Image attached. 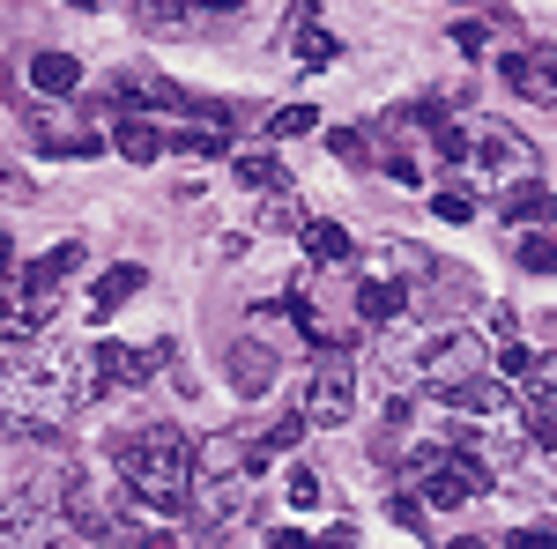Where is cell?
Wrapping results in <instances>:
<instances>
[{"instance_id":"obj_24","label":"cell","mask_w":557,"mask_h":549,"mask_svg":"<svg viewBox=\"0 0 557 549\" xmlns=\"http://www.w3.org/2000/svg\"><path fill=\"white\" fill-rule=\"evenodd\" d=\"M238 186H253V194L283 186V164H275V149H253V157H238Z\"/></svg>"},{"instance_id":"obj_5","label":"cell","mask_w":557,"mask_h":549,"mask_svg":"<svg viewBox=\"0 0 557 549\" xmlns=\"http://www.w3.org/2000/svg\"><path fill=\"white\" fill-rule=\"evenodd\" d=\"M469 164L506 194V186H528L535 171H543V157H535V141L513 127H475V149H469Z\"/></svg>"},{"instance_id":"obj_29","label":"cell","mask_w":557,"mask_h":549,"mask_svg":"<svg viewBox=\"0 0 557 549\" xmlns=\"http://www.w3.org/2000/svg\"><path fill=\"white\" fill-rule=\"evenodd\" d=\"M312 127H320V112H312V104H283V112L268 120V134H275V141H298V134H312Z\"/></svg>"},{"instance_id":"obj_26","label":"cell","mask_w":557,"mask_h":549,"mask_svg":"<svg viewBox=\"0 0 557 549\" xmlns=\"http://www.w3.org/2000/svg\"><path fill=\"white\" fill-rule=\"evenodd\" d=\"M520 379H528V401H535V409H557V357H535Z\"/></svg>"},{"instance_id":"obj_34","label":"cell","mask_w":557,"mask_h":549,"mask_svg":"<svg viewBox=\"0 0 557 549\" xmlns=\"http://www.w3.org/2000/svg\"><path fill=\"white\" fill-rule=\"evenodd\" d=\"M454 45H461V52H483V45H491V30H483V23H461V30H454Z\"/></svg>"},{"instance_id":"obj_10","label":"cell","mask_w":557,"mask_h":549,"mask_svg":"<svg viewBox=\"0 0 557 549\" xmlns=\"http://www.w3.org/2000/svg\"><path fill=\"white\" fill-rule=\"evenodd\" d=\"M438 401H446L454 416L469 423V431H498V423H513V416H520V401H513V394H506V386H491V379H475V372H469L461 386H446Z\"/></svg>"},{"instance_id":"obj_33","label":"cell","mask_w":557,"mask_h":549,"mask_svg":"<svg viewBox=\"0 0 557 549\" xmlns=\"http://www.w3.org/2000/svg\"><path fill=\"white\" fill-rule=\"evenodd\" d=\"M394 520H401V527H417V535H431V527H424V506H417V498H394Z\"/></svg>"},{"instance_id":"obj_11","label":"cell","mask_w":557,"mask_h":549,"mask_svg":"<svg viewBox=\"0 0 557 549\" xmlns=\"http://www.w3.org/2000/svg\"><path fill=\"white\" fill-rule=\"evenodd\" d=\"M498 75H506V89H513V97H528V104H550V112H557V52H550V45L498 52Z\"/></svg>"},{"instance_id":"obj_3","label":"cell","mask_w":557,"mask_h":549,"mask_svg":"<svg viewBox=\"0 0 557 549\" xmlns=\"http://www.w3.org/2000/svg\"><path fill=\"white\" fill-rule=\"evenodd\" d=\"M112 475H120V490H127L134 506H149V512L172 520V512L194 506V475H201V461H194V446L178 438L172 423H149V431H127V438H120Z\"/></svg>"},{"instance_id":"obj_16","label":"cell","mask_w":557,"mask_h":549,"mask_svg":"<svg viewBox=\"0 0 557 549\" xmlns=\"http://www.w3.org/2000/svg\"><path fill=\"white\" fill-rule=\"evenodd\" d=\"M231 386H238V394H268V386H275V349L231 341Z\"/></svg>"},{"instance_id":"obj_36","label":"cell","mask_w":557,"mask_h":549,"mask_svg":"<svg viewBox=\"0 0 557 549\" xmlns=\"http://www.w3.org/2000/svg\"><path fill=\"white\" fill-rule=\"evenodd\" d=\"M231 8H246V0H194V15H231Z\"/></svg>"},{"instance_id":"obj_6","label":"cell","mask_w":557,"mask_h":549,"mask_svg":"<svg viewBox=\"0 0 557 549\" xmlns=\"http://www.w3.org/2000/svg\"><path fill=\"white\" fill-rule=\"evenodd\" d=\"M67 535H83V542H120L127 535V512L112 506L104 475H75L67 483Z\"/></svg>"},{"instance_id":"obj_27","label":"cell","mask_w":557,"mask_h":549,"mask_svg":"<svg viewBox=\"0 0 557 549\" xmlns=\"http://www.w3.org/2000/svg\"><path fill=\"white\" fill-rule=\"evenodd\" d=\"M231 141H223V127H186L172 134V157H223Z\"/></svg>"},{"instance_id":"obj_15","label":"cell","mask_w":557,"mask_h":549,"mask_svg":"<svg viewBox=\"0 0 557 549\" xmlns=\"http://www.w3.org/2000/svg\"><path fill=\"white\" fill-rule=\"evenodd\" d=\"M401 312H409V290H401L394 275H372V283L357 290V320H364V327H394Z\"/></svg>"},{"instance_id":"obj_9","label":"cell","mask_w":557,"mask_h":549,"mask_svg":"<svg viewBox=\"0 0 557 549\" xmlns=\"http://www.w3.org/2000/svg\"><path fill=\"white\" fill-rule=\"evenodd\" d=\"M67 527V498L52 506V490H15L0 506V542H52Z\"/></svg>"},{"instance_id":"obj_37","label":"cell","mask_w":557,"mask_h":549,"mask_svg":"<svg viewBox=\"0 0 557 549\" xmlns=\"http://www.w3.org/2000/svg\"><path fill=\"white\" fill-rule=\"evenodd\" d=\"M0 104H8V67H0Z\"/></svg>"},{"instance_id":"obj_8","label":"cell","mask_w":557,"mask_h":549,"mask_svg":"<svg viewBox=\"0 0 557 549\" xmlns=\"http://www.w3.org/2000/svg\"><path fill=\"white\" fill-rule=\"evenodd\" d=\"M194 490H201V520L209 527H238L253 512V467H201Z\"/></svg>"},{"instance_id":"obj_12","label":"cell","mask_w":557,"mask_h":549,"mask_svg":"<svg viewBox=\"0 0 557 549\" xmlns=\"http://www.w3.org/2000/svg\"><path fill=\"white\" fill-rule=\"evenodd\" d=\"M30 149H38V157H97L104 134H97V127H67V120L38 112V120H30Z\"/></svg>"},{"instance_id":"obj_21","label":"cell","mask_w":557,"mask_h":549,"mask_svg":"<svg viewBox=\"0 0 557 549\" xmlns=\"http://www.w3.org/2000/svg\"><path fill=\"white\" fill-rule=\"evenodd\" d=\"M298 238H305V253L320 260V267H335V260H357V238H349L343 223H305Z\"/></svg>"},{"instance_id":"obj_28","label":"cell","mask_w":557,"mask_h":549,"mask_svg":"<svg viewBox=\"0 0 557 549\" xmlns=\"http://www.w3.org/2000/svg\"><path fill=\"white\" fill-rule=\"evenodd\" d=\"M431 215H438V223H469L475 194H469V186H438V194H431Z\"/></svg>"},{"instance_id":"obj_19","label":"cell","mask_w":557,"mask_h":549,"mask_svg":"<svg viewBox=\"0 0 557 549\" xmlns=\"http://www.w3.org/2000/svg\"><path fill=\"white\" fill-rule=\"evenodd\" d=\"M30 83H38L45 97H75V89H83V60H75V52H38V60H30Z\"/></svg>"},{"instance_id":"obj_4","label":"cell","mask_w":557,"mask_h":549,"mask_svg":"<svg viewBox=\"0 0 557 549\" xmlns=\"http://www.w3.org/2000/svg\"><path fill=\"white\" fill-rule=\"evenodd\" d=\"M357 416V364H349L343 349L327 341L320 349V364H312V386H305V423H349Z\"/></svg>"},{"instance_id":"obj_14","label":"cell","mask_w":557,"mask_h":549,"mask_svg":"<svg viewBox=\"0 0 557 549\" xmlns=\"http://www.w3.org/2000/svg\"><path fill=\"white\" fill-rule=\"evenodd\" d=\"M290 52H298V67L305 75H320V67H335V30H320V8L312 0H298V38H290Z\"/></svg>"},{"instance_id":"obj_23","label":"cell","mask_w":557,"mask_h":549,"mask_svg":"<svg viewBox=\"0 0 557 549\" xmlns=\"http://www.w3.org/2000/svg\"><path fill=\"white\" fill-rule=\"evenodd\" d=\"M141 30H194V0H141Z\"/></svg>"},{"instance_id":"obj_38","label":"cell","mask_w":557,"mask_h":549,"mask_svg":"<svg viewBox=\"0 0 557 549\" xmlns=\"http://www.w3.org/2000/svg\"><path fill=\"white\" fill-rule=\"evenodd\" d=\"M67 8H104V0H67Z\"/></svg>"},{"instance_id":"obj_25","label":"cell","mask_w":557,"mask_h":549,"mask_svg":"<svg viewBox=\"0 0 557 549\" xmlns=\"http://www.w3.org/2000/svg\"><path fill=\"white\" fill-rule=\"evenodd\" d=\"M520 267H528V275H557V230L520 238Z\"/></svg>"},{"instance_id":"obj_32","label":"cell","mask_w":557,"mask_h":549,"mask_svg":"<svg viewBox=\"0 0 557 549\" xmlns=\"http://www.w3.org/2000/svg\"><path fill=\"white\" fill-rule=\"evenodd\" d=\"M327 149H335L343 164H364V134H357V127H335V134H327Z\"/></svg>"},{"instance_id":"obj_35","label":"cell","mask_w":557,"mask_h":549,"mask_svg":"<svg viewBox=\"0 0 557 549\" xmlns=\"http://www.w3.org/2000/svg\"><path fill=\"white\" fill-rule=\"evenodd\" d=\"M513 542H520V549H557V527H520Z\"/></svg>"},{"instance_id":"obj_20","label":"cell","mask_w":557,"mask_h":549,"mask_svg":"<svg viewBox=\"0 0 557 549\" xmlns=\"http://www.w3.org/2000/svg\"><path fill=\"white\" fill-rule=\"evenodd\" d=\"M112 141H120V157H127V164H157V157H172V134H157L149 120H120Z\"/></svg>"},{"instance_id":"obj_22","label":"cell","mask_w":557,"mask_h":549,"mask_svg":"<svg viewBox=\"0 0 557 549\" xmlns=\"http://www.w3.org/2000/svg\"><path fill=\"white\" fill-rule=\"evenodd\" d=\"M253 230H268V238H275V230H305L298 201H290L283 186H268V194H260V215H253Z\"/></svg>"},{"instance_id":"obj_17","label":"cell","mask_w":557,"mask_h":549,"mask_svg":"<svg viewBox=\"0 0 557 549\" xmlns=\"http://www.w3.org/2000/svg\"><path fill=\"white\" fill-rule=\"evenodd\" d=\"M134 290H141V267H104V275H97V290H89V327H104Z\"/></svg>"},{"instance_id":"obj_2","label":"cell","mask_w":557,"mask_h":549,"mask_svg":"<svg viewBox=\"0 0 557 549\" xmlns=\"http://www.w3.org/2000/svg\"><path fill=\"white\" fill-rule=\"evenodd\" d=\"M491 349L469 327H417V335H386L380 341V386L394 401H417V394H446L483 364Z\"/></svg>"},{"instance_id":"obj_7","label":"cell","mask_w":557,"mask_h":549,"mask_svg":"<svg viewBox=\"0 0 557 549\" xmlns=\"http://www.w3.org/2000/svg\"><path fill=\"white\" fill-rule=\"evenodd\" d=\"M52 312H60V297H52V290H30L23 275L0 283V341H8V349L38 341L45 327H52Z\"/></svg>"},{"instance_id":"obj_31","label":"cell","mask_w":557,"mask_h":549,"mask_svg":"<svg viewBox=\"0 0 557 549\" xmlns=\"http://www.w3.org/2000/svg\"><path fill=\"white\" fill-rule=\"evenodd\" d=\"M298 438H305V416H283V423H268L260 453H283V446H298Z\"/></svg>"},{"instance_id":"obj_30","label":"cell","mask_w":557,"mask_h":549,"mask_svg":"<svg viewBox=\"0 0 557 549\" xmlns=\"http://www.w3.org/2000/svg\"><path fill=\"white\" fill-rule=\"evenodd\" d=\"M283 498H290L298 512H312V506H320V475H312V467H298V475L283 483Z\"/></svg>"},{"instance_id":"obj_1","label":"cell","mask_w":557,"mask_h":549,"mask_svg":"<svg viewBox=\"0 0 557 549\" xmlns=\"http://www.w3.org/2000/svg\"><path fill=\"white\" fill-rule=\"evenodd\" d=\"M104 341H38L30 357H8L0 364V431H23V438H60L75 431L83 409L104 394Z\"/></svg>"},{"instance_id":"obj_13","label":"cell","mask_w":557,"mask_h":549,"mask_svg":"<svg viewBox=\"0 0 557 549\" xmlns=\"http://www.w3.org/2000/svg\"><path fill=\"white\" fill-rule=\"evenodd\" d=\"M157 364H164V341H157V349H149V341H104V379L112 386H149Z\"/></svg>"},{"instance_id":"obj_18","label":"cell","mask_w":557,"mask_h":549,"mask_svg":"<svg viewBox=\"0 0 557 549\" xmlns=\"http://www.w3.org/2000/svg\"><path fill=\"white\" fill-rule=\"evenodd\" d=\"M75 267H83V238H67V246H52L45 260H30V267H23V283H30V290H52V297H60V283H67Z\"/></svg>"}]
</instances>
